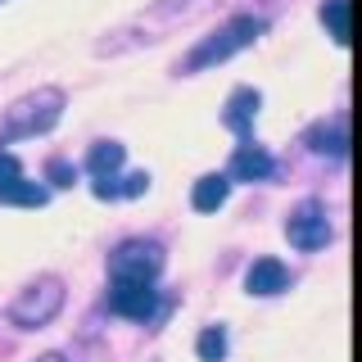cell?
Masks as SVG:
<instances>
[{"label": "cell", "instance_id": "obj_1", "mask_svg": "<svg viewBox=\"0 0 362 362\" xmlns=\"http://www.w3.org/2000/svg\"><path fill=\"white\" fill-rule=\"evenodd\" d=\"M258 32H263V23H258V18H235V23H226L222 32H213V37L204 41L195 54H190V64H186V68H209V64L231 59L235 50H245V45H254V41H258Z\"/></svg>", "mask_w": 362, "mask_h": 362}, {"label": "cell", "instance_id": "obj_2", "mask_svg": "<svg viewBox=\"0 0 362 362\" xmlns=\"http://www.w3.org/2000/svg\"><path fill=\"white\" fill-rule=\"evenodd\" d=\"M54 118H59V95H54V90H41L37 100H23V105L9 109L5 132L9 136H32V132H45Z\"/></svg>", "mask_w": 362, "mask_h": 362}, {"label": "cell", "instance_id": "obj_3", "mask_svg": "<svg viewBox=\"0 0 362 362\" xmlns=\"http://www.w3.org/2000/svg\"><path fill=\"white\" fill-rule=\"evenodd\" d=\"M158 267H163V254L145 240H127L113 254V281H154Z\"/></svg>", "mask_w": 362, "mask_h": 362}, {"label": "cell", "instance_id": "obj_4", "mask_svg": "<svg viewBox=\"0 0 362 362\" xmlns=\"http://www.w3.org/2000/svg\"><path fill=\"white\" fill-rule=\"evenodd\" d=\"M109 308L118 317H132V322H150L154 308H158V294H154L150 281H113Z\"/></svg>", "mask_w": 362, "mask_h": 362}, {"label": "cell", "instance_id": "obj_5", "mask_svg": "<svg viewBox=\"0 0 362 362\" xmlns=\"http://www.w3.org/2000/svg\"><path fill=\"white\" fill-rule=\"evenodd\" d=\"M59 303H64L59 281H41V286H32V290L14 303V322H18V326H41V322H50V317L59 313Z\"/></svg>", "mask_w": 362, "mask_h": 362}, {"label": "cell", "instance_id": "obj_6", "mask_svg": "<svg viewBox=\"0 0 362 362\" xmlns=\"http://www.w3.org/2000/svg\"><path fill=\"white\" fill-rule=\"evenodd\" d=\"M286 235H290L294 249H322L331 240V222H326V213L317 209V204H303V209L286 222Z\"/></svg>", "mask_w": 362, "mask_h": 362}, {"label": "cell", "instance_id": "obj_7", "mask_svg": "<svg viewBox=\"0 0 362 362\" xmlns=\"http://www.w3.org/2000/svg\"><path fill=\"white\" fill-rule=\"evenodd\" d=\"M245 286H249V294H281L290 286V272H286L281 258H258V263L245 272Z\"/></svg>", "mask_w": 362, "mask_h": 362}, {"label": "cell", "instance_id": "obj_8", "mask_svg": "<svg viewBox=\"0 0 362 362\" xmlns=\"http://www.w3.org/2000/svg\"><path fill=\"white\" fill-rule=\"evenodd\" d=\"M231 177L235 181H263V177H272L267 150H258V145H240L235 158H231Z\"/></svg>", "mask_w": 362, "mask_h": 362}, {"label": "cell", "instance_id": "obj_9", "mask_svg": "<svg viewBox=\"0 0 362 362\" xmlns=\"http://www.w3.org/2000/svg\"><path fill=\"white\" fill-rule=\"evenodd\" d=\"M226 195H231V177H199L195 181V195H190V204H195L199 213H218L222 204H226Z\"/></svg>", "mask_w": 362, "mask_h": 362}, {"label": "cell", "instance_id": "obj_10", "mask_svg": "<svg viewBox=\"0 0 362 362\" xmlns=\"http://www.w3.org/2000/svg\"><path fill=\"white\" fill-rule=\"evenodd\" d=\"M254 113H258V90L254 86H240L231 95V105H226V127L231 132H249V122H254Z\"/></svg>", "mask_w": 362, "mask_h": 362}, {"label": "cell", "instance_id": "obj_11", "mask_svg": "<svg viewBox=\"0 0 362 362\" xmlns=\"http://www.w3.org/2000/svg\"><path fill=\"white\" fill-rule=\"evenodd\" d=\"M86 168L95 177H113L122 168V145H113V141H105V145H95L90 150V158H86Z\"/></svg>", "mask_w": 362, "mask_h": 362}, {"label": "cell", "instance_id": "obj_12", "mask_svg": "<svg viewBox=\"0 0 362 362\" xmlns=\"http://www.w3.org/2000/svg\"><path fill=\"white\" fill-rule=\"evenodd\" d=\"M322 18H326V28H331V41L349 45V0H326Z\"/></svg>", "mask_w": 362, "mask_h": 362}, {"label": "cell", "instance_id": "obj_13", "mask_svg": "<svg viewBox=\"0 0 362 362\" xmlns=\"http://www.w3.org/2000/svg\"><path fill=\"white\" fill-rule=\"evenodd\" d=\"M0 204H23V209H41V204H45V186H37V181H28V177H23L18 186L9 190L5 199H0Z\"/></svg>", "mask_w": 362, "mask_h": 362}, {"label": "cell", "instance_id": "obj_14", "mask_svg": "<svg viewBox=\"0 0 362 362\" xmlns=\"http://www.w3.org/2000/svg\"><path fill=\"white\" fill-rule=\"evenodd\" d=\"M195 349H199L204 362H222V358H226V335H222V326H209V331L199 335Z\"/></svg>", "mask_w": 362, "mask_h": 362}, {"label": "cell", "instance_id": "obj_15", "mask_svg": "<svg viewBox=\"0 0 362 362\" xmlns=\"http://www.w3.org/2000/svg\"><path fill=\"white\" fill-rule=\"evenodd\" d=\"M18 181H23V168H18V158H14V154H5V150H0V199H5V195H9V190H14V186H18Z\"/></svg>", "mask_w": 362, "mask_h": 362}, {"label": "cell", "instance_id": "obj_16", "mask_svg": "<svg viewBox=\"0 0 362 362\" xmlns=\"http://www.w3.org/2000/svg\"><path fill=\"white\" fill-rule=\"evenodd\" d=\"M73 177H77V173L64 163V158H54V163H50V181H54V186H73Z\"/></svg>", "mask_w": 362, "mask_h": 362}, {"label": "cell", "instance_id": "obj_17", "mask_svg": "<svg viewBox=\"0 0 362 362\" xmlns=\"http://www.w3.org/2000/svg\"><path fill=\"white\" fill-rule=\"evenodd\" d=\"M145 190H150V177H145V173H136V177H127L122 195H145Z\"/></svg>", "mask_w": 362, "mask_h": 362}, {"label": "cell", "instance_id": "obj_18", "mask_svg": "<svg viewBox=\"0 0 362 362\" xmlns=\"http://www.w3.org/2000/svg\"><path fill=\"white\" fill-rule=\"evenodd\" d=\"M41 362H64V358H59V354H45V358H41Z\"/></svg>", "mask_w": 362, "mask_h": 362}]
</instances>
